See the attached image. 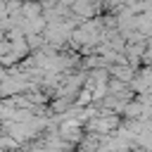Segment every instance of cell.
<instances>
[{
    "mask_svg": "<svg viewBox=\"0 0 152 152\" xmlns=\"http://www.w3.org/2000/svg\"><path fill=\"white\" fill-rule=\"evenodd\" d=\"M114 76H119L121 81H131L133 71H131V69H114Z\"/></svg>",
    "mask_w": 152,
    "mask_h": 152,
    "instance_id": "6da1fadb",
    "label": "cell"
}]
</instances>
